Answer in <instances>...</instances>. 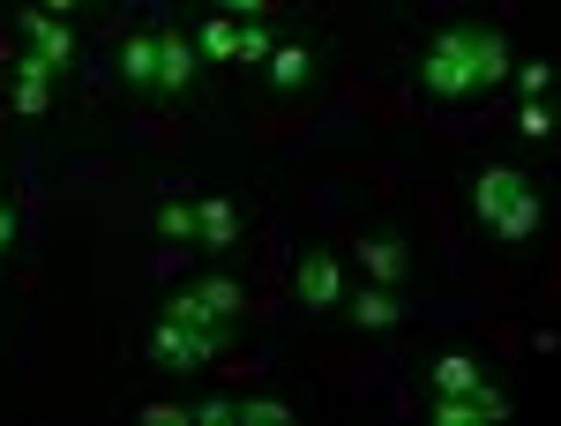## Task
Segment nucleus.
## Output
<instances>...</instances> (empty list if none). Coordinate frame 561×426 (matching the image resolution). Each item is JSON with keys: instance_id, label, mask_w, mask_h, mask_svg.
<instances>
[{"instance_id": "aec40b11", "label": "nucleus", "mask_w": 561, "mask_h": 426, "mask_svg": "<svg viewBox=\"0 0 561 426\" xmlns=\"http://www.w3.org/2000/svg\"><path fill=\"white\" fill-rule=\"evenodd\" d=\"M165 314H173V322H195V330H217V322H210V307H203V292H180L173 307H165Z\"/></svg>"}, {"instance_id": "a211bd4d", "label": "nucleus", "mask_w": 561, "mask_h": 426, "mask_svg": "<svg viewBox=\"0 0 561 426\" xmlns=\"http://www.w3.org/2000/svg\"><path fill=\"white\" fill-rule=\"evenodd\" d=\"M517 135H531V142H547V135H554V113H547V97H524Z\"/></svg>"}, {"instance_id": "f3484780", "label": "nucleus", "mask_w": 561, "mask_h": 426, "mask_svg": "<svg viewBox=\"0 0 561 426\" xmlns=\"http://www.w3.org/2000/svg\"><path fill=\"white\" fill-rule=\"evenodd\" d=\"M510 83H517L524 97H547V90H554V68H547V60H524V68H510Z\"/></svg>"}, {"instance_id": "412c9836", "label": "nucleus", "mask_w": 561, "mask_h": 426, "mask_svg": "<svg viewBox=\"0 0 561 426\" xmlns=\"http://www.w3.org/2000/svg\"><path fill=\"white\" fill-rule=\"evenodd\" d=\"M232 60H270V31L262 23H240V53Z\"/></svg>"}, {"instance_id": "1a4fd4ad", "label": "nucleus", "mask_w": 561, "mask_h": 426, "mask_svg": "<svg viewBox=\"0 0 561 426\" xmlns=\"http://www.w3.org/2000/svg\"><path fill=\"white\" fill-rule=\"evenodd\" d=\"M472 68H479V90L510 83V45H502V31H472Z\"/></svg>"}, {"instance_id": "f03ea898", "label": "nucleus", "mask_w": 561, "mask_h": 426, "mask_svg": "<svg viewBox=\"0 0 561 426\" xmlns=\"http://www.w3.org/2000/svg\"><path fill=\"white\" fill-rule=\"evenodd\" d=\"M150 352H158L165 367H203V359L225 352V322H217V330H195V322H173V314H165V322L150 330Z\"/></svg>"}, {"instance_id": "39448f33", "label": "nucleus", "mask_w": 561, "mask_h": 426, "mask_svg": "<svg viewBox=\"0 0 561 426\" xmlns=\"http://www.w3.org/2000/svg\"><path fill=\"white\" fill-rule=\"evenodd\" d=\"M494 232H502V240H531V232H539V187H531V180L510 187V203L494 210Z\"/></svg>"}, {"instance_id": "7ed1b4c3", "label": "nucleus", "mask_w": 561, "mask_h": 426, "mask_svg": "<svg viewBox=\"0 0 561 426\" xmlns=\"http://www.w3.org/2000/svg\"><path fill=\"white\" fill-rule=\"evenodd\" d=\"M53 76H60L53 60L23 53V60H15V113H45V105H53Z\"/></svg>"}, {"instance_id": "9d476101", "label": "nucleus", "mask_w": 561, "mask_h": 426, "mask_svg": "<svg viewBox=\"0 0 561 426\" xmlns=\"http://www.w3.org/2000/svg\"><path fill=\"white\" fill-rule=\"evenodd\" d=\"M465 389H479V359L442 352V359H434V396H465Z\"/></svg>"}, {"instance_id": "f8f14e48", "label": "nucleus", "mask_w": 561, "mask_h": 426, "mask_svg": "<svg viewBox=\"0 0 561 426\" xmlns=\"http://www.w3.org/2000/svg\"><path fill=\"white\" fill-rule=\"evenodd\" d=\"M195 53L232 60V53H240V23H232V15H210V23H203V38H195Z\"/></svg>"}, {"instance_id": "ddd939ff", "label": "nucleus", "mask_w": 561, "mask_h": 426, "mask_svg": "<svg viewBox=\"0 0 561 426\" xmlns=\"http://www.w3.org/2000/svg\"><path fill=\"white\" fill-rule=\"evenodd\" d=\"M359 262H367V269H375V277H404V269H412V262H404V247H397V240H359Z\"/></svg>"}, {"instance_id": "5701e85b", "label": "nucleus", "mask_w": 561, "mask_h": 426, "mask_svg": "<svg viewBox=\"0 0 561 426\" xmlns=\"http://www.w3.org/2000/svg\"><path fill=\"white\" fill-rule=\"evenodd\" d=\"M8 240H15V217L0 210V255H8Z\"/></svg>"}, {"instance_id": "2eb2a0df", "label": "nucleus", "mask_w": 561, "mask_h": 426, "mask_svg": "<svg viewBox=\"0 0 561 426\" xmlns=\"http://www.w3.org/2000/svg\"><path fill=\"white\" fill-rule=\"evenodd\" d=\"M195 292L210 307V322H232V314H240V285H232V277H210V285H195Z\"/></svg>"}, {"instance_id": "20e7f679", "label": "nucleus", "mask_w": 561, "mask_h": 426, "mask_svg": "<svg viewBox=\"0 0 561 426\" xmlns=\"http://www.w3.org/2000/svg\"><path fill=\"white\" fill-rule=\"evenodd\" d=\"M23 38H31V53H38V60H53V68H68V60H76V38H68V23H60V15H23Z\"/></svg>"}, {"instance_id": "6ab92c4d", "label": "nucleus", "mask_w": 561, "mask_h": 426, "mask_svg": "<svg viewBox=\"0 0 561 426\" xmlns=\"http://www.w3.org/2000/svg\"><path fill=\"white\" fill-rule=\"evenodd\" d=\"M158 232H165V240H195V203H165V210H158Z\"/></svg>"}, {"instance_id": "423d86ee", "label": "nucleus", "mask_w": 561, "mask_h": 426, "mask_svg": "<svg viewBox=\"0 0 561 426\" xmlns=\"http://www.w3.org/2000/svg\"><path fill=\"white\" fill-rule=\"evenodd\" d=\"M158 83H165V90H187V83H195V38L158 31Z\"/></svg>"}, {"instance_id": "dca6fc26", "label": "nucleus", "mask_w": 561, "mask_h": 426, "mask_svg": "<svg viewBox=\"0 0 561 426\" xmlns=\"http://www.w3.org/2000/svg\"><path fill=\"white\" fill-rule=\"evenodd\" d=\"M352 314H359L367 330H389V322H397L404 307H397V299H389V292H359V299H352Z\"/></svg>"}, {"instance_id": "9b49d317", "label": "nucleus", "mask_w": 561, "mask_h": 426, "mask_svg": "<svg viewBox=\"0 0 561 426\" xmlns=\"http://www.w3.org/2000/svg\"><path fill=\"white\" fill-rule=\"evenodd\" d=\"M307 76H314L307 45H270V83H277V90H300Z\"/></svg>"}, {"instance_id": "4be33fe9", "label": "nucleus", "mask_w": 561, "mask_h": 426, "mask_svg": "<svg viewBox=\"0 0 561 426\" xmlns=\"http://www.w3.org/2000/svg\"><path fill=\"white\" fill-rule=\"evenodd\" d=\"M217 8H225L232 23H255V15H262V8H270V0H217Z\"/></svg>"}, {"instance_id": "6e6552de", "label": "nucleus", "mask_w": 561, "mask_h": 426, "mask_svg": "<svg viewBox=\"0 0 561 426\" xmlns=\"http://www.w3.org/2000/svg\"><path fill=\"white\" fill-rule=\"evenodd\" d=\"M232 232H240V210H232L225 195L195 203V240H203V247H232Z\"/></svg>"}, {"instance_id": "0eeeda50", "label": "nucleus", "mask_w": 561, "mask_h": 426, "mask_svg": "<svg viewBox=\"0 0 561 426\" xmlns=\"http://www.w3.org/2000/svg\"><path fill=\"white\" fill-rule=\"evenodd\" d=\"M337 292H345L337 255H307L300 262V299H307V307H337Z\"/></svg>"}, {"instance_id": "f257e3e1", "label": "nucleus", "mask_w": 561, "mask_h": 426, "mask_svg": "<svg viewBox=\"0 0 561 426\" xmlns=\"http://www.w3.org/2000/svg\"><path fill=\"white\" fill-rule=\"evenodd\" d=\"M420 83H427L434 97H465V90H479L472 31H442V38L427 45V60H420Z\"/></svg>"}, {"instance_id": "4468645a", "label": "nucleus", "mask_w": 561, "mask_h": 426, "mask_svg": "<svg viewBox=\"0 0 561 426\" xmlns=\"http://www.w3.org/2000/svg\"><path fill=\"white\" fill-rule=\"evenodd\" d=\"M121 76H128V83H158V38H128V53H121Z\"/></svg>"}, {"instance_id": "b1692460", "label": "nucleus", "mask_w": 561, "mask_h": 426, "mask_svg": "<svg viewBox=\"0 0 561 426\" xmlns=\"http://www.w3.org/2000/svg\"><path fill=\"white\" fill-rule=\"evenodd\" d=\"M45 8H76V0H45Z\"/></svg>"}]
</instances>
